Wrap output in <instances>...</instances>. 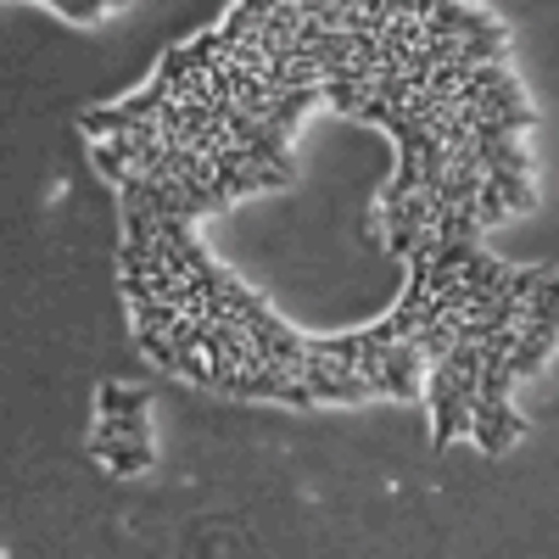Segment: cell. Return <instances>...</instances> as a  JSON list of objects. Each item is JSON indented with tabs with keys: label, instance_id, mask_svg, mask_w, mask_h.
I'll use <instances>...</instances> for the list:
<instances>
[{
	"label": "cell",
	"instance_id": "5b68a950",
	"mask_svg": "<svg viewBox=\"0 0 559 559\" xmlns=\"http://www.w3.org/2000/svg\"><path fill=\"white\" fill-rule=\"evenodd\" d=\"M179 319H185L179 302H134V336H146V331L174 336V331H179Z\"/></svg>",
	"mask_w": 559,
	"mask_h": 559
},
{
	"label": "cell",
	"instance_id": "7a4b0ae2",
	"mask_svg": "<svg viewBox=\"0 0 559 559\" xmlns=\"http://www.w3.org/2000/svg\"><path fill=\"white\" fill-rule=\"evenodd\" d=\"M96 459L107 464L112 476H140L152 471V437H123V442H96Z\"/></svg>",
	"mask_w": 559,
	"mask_h": 559
},
{
	"label": "cell",
	"instance_id": "8992f818",
	"mask_svg": "<svg viewBox=\"0 0 559 559\" xmlns=\"http://www.w3.org/2000/svg\"><path fill=\"white\" fill-rule=\"evenodd\" d=\"M90 163H96V168H102V174H107L112 185H123V179L134 174V168H129V157H123V152L112 146V140H96V146H90Z\"/></svg>",
	"mask_w": 559,
	"mask_h": 559
},
{
	"label": "cell",
	"instance_id": "277c9868",
	"mask_svg": "<svg viewBox=\"0 0 559 559\" xmlns=\"http://www.w3.org/2000/svg\"><path fill=\"white\" fill-rule=\"evenodd\" d=\"M146 408H152V392H140V386H102V414H112V419H146Z\"/></svg>",
	"mask_w": 559,
	"mask_h": 559
},
{
	"label": "cell",
	"instance_id": "52a82bcc",
	"mask_svg": "<svg viewBox=\"0 0 559 559\" xmlns=\"http://www.w3.org/2000/svg\"><path fill=\"white\" fill-rule=\"evenodd\" d=\"M476 213H481V224H498V218H509V202L492 191V185H481V197H476Z\"/></svg>",
	"mask_w": 559,
	"mask_h": 559
},
{
	"label": "cell",
	"instance_id": "3957f363",
	"mask_svg": "<svg viewBox=\"0 0 559 559\" xmlns=\"http://www.w3.org/2000/svg\"><path fill=\"white\" fill-rule=\"evenodd\" d=\"M521 331H554L559 336V269L537 286V297L526 302V313H521Z\"/></svg>",
	"mask_w": 559,
	"mask_h": 559
},
{
	"label": "cell",
	"instance_id": "6da1fadb",
	"mask_svg": "<svg viewBox=\"0 0 559 559\" xmlns=\"http://www.w3.org/2000/svg\"><path fill=\"white\" fill-rule=\"evenodd\" d=\"M526 431V419L509 408V403H476V419H471V442L481 448V453H509V442H515Z\"/></svg>",
	"mask_w": 559,
	"mask_h": 559
}]
</instances>
